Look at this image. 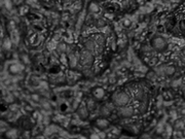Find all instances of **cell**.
Here are the masks:
<instances>
[{
  "label": "cell",
  "instance_id": "9a60e30c",
  "mask_svg": "<svg viewBox=\"0 0 185 139\" xmlns=\"http://www.w3.org/2000/svg\"><path fill=\"white\" fill-rule=\"evenodd\" d=\"M95 26L97 27V28H104V27L107 26V22L104 19H97L96 21H95Z\"/></svg>",
  "mask_w": 185,
  "mask_h": 139
},
{
  "label": "cell",
  "instance_id": "ffe728a7",
  "mask_svg": "<svg viewBox=\"0 0 185 139\" xmlns=\"http://www.w3.org/2000/svg\"><path fill=\"white\" fill-rule=\"evenodd\" d=\"M121 24L124 28H131L133 25V22H132V20H130V19H124L121 22Z\"/></svg>",
  "mask_w": 185,
  "mask_h": 139
},
{
  "label": "cell",
  "instance_id": "83f0119b",
  "mask_svg": "<svg viewBox=\"0 0 185 139\" xmlns=\"http://www.w3.org/2000/svg\"><path fill=\"white\" fill-rule=\"evenodd\" d=\"M165 132V128H164V126H162V125H159V126L156 127V133L157 134H162V133Z\"/></svg>",
  "mask_w": 185,
  "mask_h": 139
},
{
  "label": "cell",
  "instance_id": "e0dca14e",
  "mask_svg": "<svg viewBox=\"0 0 185 139\" xmlns=\"http://www.w3.org/2000/svg\"><path fill=\"white\" fill-rule=\"evenodd\" d=\"M59 132V128L57 126H50L46 129V134L47 135H51V134H55V133Z\"/></svg>",
  "mask_w": 185,
  "mask_h": 139
},
{
  "label": "cell",
  "instance_id": "ac0fdd59",
  "mask_svg": "<svg viewBox=\"0 0 185 139\" xmlns=\"http://www.w3.org/2000/svg\"><path fill=\"white\" fill-rule=\"evenodd\" d=\"M184 128V122L180 121V119H177L174 124V129L175 130H182Z\"/></svg>",
  "mask_w": 185,
  "mask_h": 139
},
{
  "label": "cell",
  "instance_id": "52a82bcc",
  "mask_svg": "<svg viewBox=\"0 0 185 139\" xmlns=\"http://www.w3.org/2000/svg\"><path fill=\"white\" fill-rule=\"evenodd\" d=\"M76 112H77V116H79L81 119H86L89 116V110L88 109L86 105H83V104H81L79 107L77 108Z\"/></svg>",
  "mask_w": 185,
  "mask_h": 139
},
{
  "label": "cell",
  "instance_id": "44dd1931",
  "mask_svg": "<svg viewBox=\"0 0 185 139\" xmlns=\"http://www.w3.org/2000/svg\"><path fill=\"white\" fill-rule=\"evenodd\" d=\"M100 112H101L102 116H109V114H110V109H109V107H108V106H102L101 109H100Z\"/></svg>",
  "mask_w": 185,
  "mask_h": 139
},
{
  "label": "cell",
  "instance_id": "7c38bea8",
  "mask_svg": "<svg viewBox=\"0 0 185 139\" xmlns=\"http://www.w3.org/2000/svg\"><path fill=\"white\" fill-rule=\"evenodd\" d=\"M96 126L101 130L107 129V128L109 127V122L105 119H99L96 121Z\"/></svg>",
  "mask_w": 185,
  "mask_h": 139
},
{
  "label": "cell",
  "instance_id": "d4e9b609",
  "mask_svg": "<svg viewBox=\"0 0 185 139\" xmlns=\"http://www.w3.org/2000/svg\"><path fill=\"white\" fill-rule=\"evenodd\" d=\"M147 78L149 80H155L157 78V74L155 73V71H150L147 73Z\"/></svg>",
  "mask_w": 185,
  "mask_h": 139
},
{
  "label": "cell",
  "instance_id": "5bb4252c",
  "mask_svg": "<svg viewBox=\"0 0 185 139\" xmlns=\"http://www.w3.org/2000/svg\"><path fill=\"white\" fill-rule=\"evenodd\" d=\"M56 51L58 52L59 54H64L65 52L67 51V45L63 41L61 42H58L57 43V46H56Z\"/></svg>",
  "mask_w": 185,
  "mask_h": 139
},
{
  "label": "cell",
  "instance_id": "603a6c76",
  "mask_svg": "<svg viewBox=\"0 0 185 139\" xmlns=\"http://www.w3.org/2000/svg\"><path fill=\"white\" fill-rule=\"evenodd\" d=\"M157 63H159V58H157V57H154V56H151L150 59H149V65L155 66Z\"/></svg>",
  "mask_w": 185,
  "mask_h": 139
},
{
  "label": "cell",
  "instance_id": "f1b7e54d",
  "mask_svg": "<svg viewBox=\"0 0 185 139\" xmlns=\"http://www.w3.org/2000/svg\"><path fill=\"white\" fill-rule=\"evenodd\" d=\"M4 5H5V7H6V9H7V10H12V2H10L9 0H5Z\"/></svg>",
  "mask_w": 185,
  "mask_h": 139
},
{
  "label": "cell",
  "instance_id": "6da1fadb",
  "mask_svg": "<svg viewBox=\"0 0 185 139\" xmlns=\"http://www.w3.org/2000/svg\"><path fill=\"white\" fill-rule=\"evenodd\" d=\"M131 97L127 92L124 91H118L115 92L112 95V102L114 105L117 107H121V106H126L130 103Z\"/></svg>",
  "mask_w": 185,
  "mask_h": 139
},
{
  "label": "cell",
  "instance_id": "1f68e13d",
  "mask_svg": "<svg viewBox=\"0 0 185 139\" xmlns=\"http://www.w3.org/2000/svg\"><path fill=\"white\" fill-rule=\"evenodd\" d=\"M180 62L182 63V65H183V66H185V55H183L180 58Z\"/></svg>",
  "mask_w": 185,
  "mask_h": 139
},
{
  "label": "cell",
  "instance_id": "d6986e66",
  "mask_svg": "<svg viewBox=\"0 0 185 139\" xmlns=\"http://www.w3.org/2000/svg\"><path fill=\"white\" fill-rule=\"evenodd\" d=\"M3 48L6 51H9L12 48V39L9 38H5L3 41Z\"/></svg>",
  "mask_w": 185,
  "mask_h": 139
},
{
  "label": "cell",
  "instance_id": "ba28073f",
  "mask_svg": "<svg viewBox=\"0 0 185 139\" xmlns=\"http://www.w3.org/2000/svg\"><path fill=\"white\" fill-rule=\"evenodd\" d=\"M23 69H24L23 65H21V64H19V63H12V64L9 65V74H12V75H17Z\"/></svg>",
  "mask_w": 185,
  "mask_h": 139
},
{
  "label": "cell",
  "instance_id": "4316f807",
  "mask_svg": "<svg viewBox=\"0 0 185 139\" xmlns=\"http://www.w3.org/2000/svg\"><path fill=\"white\" fill-rule=\"evenodd\" d=\"M179 30H180L181 33L185 34V20H181L179 23Z\"/></svg>",
  "mask_w": 185,
  "mask_h": 139
},
{
  "label": "cell",
  "instance_id": "2e32d148",
  "mask_svg": "<svg viewBox=\"0 0 185 139\" xmlns=\"http://www.w3.org/2000/svg\"><path fill=\"white\" fill-rule=\"evenodd\" d=\"M86 105V107H88L89 110H94L95 108H96V101L92 100V98H89Z\"/></svg>",
  "mask_w": 185,
  "mask_h": 139
},
{
  "label": "cell",
  "instance_id": "3957f363",
  "mask_svg": "<svg viewBox=\"0 0 185 139\" xmlns=\"http://www.w3.org/2000/svg\"><path fill=\"white\" fill-rule=\"evenodd\" d=\"M151 48H154L155 51L162 52L167 48V41L164 37L162 36H154L151 39Z\"/></svg>",
  "mask_w": 185,
  "mask_h": 139
},
{
  "label": "cell",
  "instance_id": "e575fe53",
  "mask_svg": "<svg viewBox=\"0 0 185 139\" xmlns=\"http://www.w3.org/2000/svg\"><path fill=\"white\" fill-rule=\"evenodd\" d=\"M0 74H1V73H0Z\"/></svg>",
  "mask_w": 185,
  "mask_h": 139
},
{
  "label": "cell",
  "instance_id": "836d02e7",
  "mask_svg": "<svg viewBox=\"0 0 185 139\" xmlns=\"http://www.w3.org/2000/svg\"><path fill=\"white\" fill-rule=\"evenodd\" d=\"M112 133H114V134H119V130H112Z\"/></svg>",
  "mask_w": 185,
  "mask_h": 139
},
{
  "label": "cell",
  "instance_id": "9c48e42d",
  "mask_svg": "<svg viewBox=\"0 0 185 139\" xmlns=\"http://www.w3.org/2000/svg\"><path fill=\"white\" fill-rule=\"evenodd\" d=\"M83 48H86V50H89V51H91L92 53H94V55H95V51H96L97 45H96V42L92 39V38H89V39H86V41H84Z\"/></svg>",
  "mask_w": 185,
  "mask_h": 139
},
{
  "label": "cell",
  "instance_id": "d590c367",
  "mask_svg": "<svg viewBox=\"0 0 185 139\" xmlns=\"http://www.w3.org/2000/svg\"><path fill=\"white\" fill-rule=\"evenodd\" d=\"M0 128H1V127H0Z\"/></svg>",
  "mask_w": 185,
  "mask_h": 139
},
{
  "label": "cell",
  "instance_id": "30bf717a",
  "mask_svg": "<svg viewBox=\"0 0 185 139\" xmlns=\"http://www.w3.org/2000/svg\"><path fill=\"white\" fill-rule=\"evenodd\" d=\"M92 96H94L98 100L103 99V98H104V96H105L104 89L101 88V87H97V88H95L94 90H92Z\"/></svg>",
  "mask_w": 185,
  "mask_h": 139
},
{
  "label": "cell",
  "instance_id": "d6a6232c",
  "mask_svg": "<svg viewBox=\"0 0 185 139\" xmlns=\"http://www.w3.org/2000/svg\"><path fill=\"white\" fill-rule=\"evenodd\" d=\"M180 114H181V116H185V107H182L180 109Z\"/></svg>",
  "mask_w": 185,
  "mask_h": 139
},
{
  "label": "cell",
  "instance_id": "7402d4cb",
  "mask_svg": "<svg viewBox=\"0 0 185 139\" xmlns=\"http://www.w3.org/2000/svg\"><path fill=\"white\" fill-rule=\"evenodd\" d=\"M28 12H29V7L27 6V5H22L20 9H19V12H20V15H22V16L26 15Z\"/></svg>",
  "mask_w": 185,
  "mask_h": 139
},
{
  "label": "cell",
  "instance_id": "8fae6325",
  "mask_svg": "<svg viewBox=\"0 0 185 139\" xmlns=\"http://www.w3.org/2000/svg\"><path fill=\"white\" fill-rule=\"evenodd\" d=\"M88 12L89 13H92V15H96V13L100 12V6L98 5L97 2L91 1L89 3V6H88Z\"/></svg>",
  "mask_w": 185,
  "mask_h": 139
},
{
  "label": "cell",
  "instance_id": "8992f818",
  "mask_svg": "<svg viewBox=\"0 0 185 139\" xmlns=\"http://www.w3.org/2000/svg\"><path fill=\"white\" fill-rule=\"evenodd\" d=\"M92 39L96 42V45H100V46H103L105 48L106 45V41H107V38L103 33H96L92 36Z\"/></svg>",
  "mask_w": 185,
  "mask_h": 139
},
{
  "label": "cell",
  "instance_id": "7a4b0ae2",
  "mask_svg": "<svg viewBox=\"0 0 185 139\" xmlns=\"http://www.w3.org/2000/svg\"><path fill=\"white\" fill-rule=\"evenodd\" d=\"M94 61H95V55L91 51L83 48L82 50L79 52V63L80 65H82L83 67L89 68L94 64Z\"/></svg>",
  "mask_w": 185,
  "mask_h": 139
},
{
  "label": "cell",
  "instance_id": "277c9868",
  "mask_svg": "<svg viewBox=\"0 0 185 139\" xmlns=\"http://www.w3.org/2000/svg\"><path fill=\"white\" fill-rule=\"evenodd\" d=\"M134 113H135V109L133 106H129V105L121 106L118 109V114L124 119L132 118V116H134Z\"/></svg>",
  "mask_w": 185,
  "mask_h": 139
},
{
  "label": "cell",
  "instance_id": "cb8c5ba5",
  "mask_svg": "<svg viewBox=\"0 0 185 139\" xmlns=\"http://www.w3.org/2000/svg\"><path fill=\"white\" fill-rule=\"evenodd\" d=\"M57 41H55V40H51V41H50L47 43V50L48 51H53V50H56V46H57Z\"/></svg>",
  "mask_w": 185,
  "mask_h": 139
},
{
  "label": "cell",
  "instance_id": "484cf974",
  "mask_svg": "<svg viewBox=\"0 0 185 139\" xmlns=\"http://www.w3.org/2000/svg\"><path fill=\"white\" fill-rule=\"evenodd\" d=\"M6 136H9V138H17L18 134H17V130H10L6 133Z\"/></svg>",
  "mask_w": 185,
  "mask_h": 139
},
{
  "label": "cell",
  "instance_id": "f546056e",
  "mask_svg": "<svg viewBox=\"0 0 185 139\" xmlns=\"http://www.w3.org/2000/svg\"><path fill=\"white\" fill-rule=\"evenodd\" d=\"M31 99L33 100V101H35V102H39L40 101V97H39V95H37V94H33V95H32Z\"/></svg>",
  "mask_w": 185,
  "mask_h": 139
},
{
  "label": "cell",
  "instance_id": "4fadbf2b",
  "mask_svg": "<svg viewBox=\"0 0 185 139\" xmlns=\"http://www.w3.org/2000/svg\"><path fill=\"white\" fill-rule=\"evenodd\" d=\"M176 73V67L174 65H165V74L166 76H173Z\"/></svg>",
  "mask_w": 185,
  "mask_h": 139
},
{
  "label": "cell",
  "instance_id": "5b68a950",
  "mask_svg": "<svg viewBox=\"0 0 185 139\" xmlns=\"http://www.w3.org/2000/svg\"><path fill=\"white\" fill-rule=\"evenodd\" d=\"M68 59V63H69V66L74 68L76 67V65L79 63V53H75V52H70L67 56Z\"/></svg>",
  "mask_w": 185,
  "mask_h": 139
},
{
  "label": "cell",
  "instance_id": "4dcf8cb0",
  "mask_svg": "<svg viewBox=\"0 0 185 139\" xmlns=\"http://www.w3.org/2000/svg\"><path fill=\"white\" fill-rule=\"evenodd\" d=\"M60 38H61V35H60V34H55V35H54L53 40H55V41L59 42L60 41Z\"/></svg>",
  "mask_w": 185,
  "mask_h": 139
}]
</instances>
